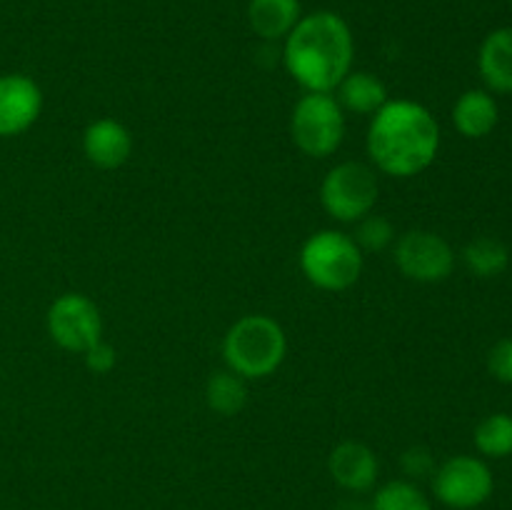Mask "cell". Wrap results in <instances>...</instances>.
I'll return each instance as SVG.
<instances>
[{
    "label": "cell",
    "mask_w": 512,
    "mask_h": 510,
    "mask_svg": "<svg viewBox=\"0 0 512 510\" xmlns=\"http://www.w3.org/2000/svg\"><path fill=\"white\" fill-rule=\"evenodd\" d=\"M365 145L378 173L413 178L438 158L440 125L423 103L395 98L370 118Z\"/></svg>",
    "instance_id": "cell-1"
},
{
    "label": "cell",
    "mask_w": 512,
    "mask_h": 510,
    "mask_svg": "<svg viewBox=\"0 0 512 510\" xmlns=\"http://www.w3.org/2000/svg\"><path fill=\"white\" fill-rule=\"evenodd\" d=\"M350 25L330 10L303 15L283 45V65L305 93H333L353 70Z\"/></svg>",
    "instance_id": "cell-2"
},
{
    "label": "cell",
    "mask_w": 512,
    "mask_h": 510,
    "mask_svg": "<svg viewBox=\"0 0 512 510\" xmlns=\"http://www.w3.org/2000/svg\"><path fill=\"white\" fill-rule=\"evenodd\" d=\"M288 355L283 325L263 313H250L235 320L223 338L225 368L245 380L270 378Z\"/></svg>",
    "instance_id": "cell-3"
},
{
    "label": "cell",
    "mask_w": 512,
    "mask_h": 510,
    "mask_svg": "<svg viewBox=\"0 0 512 510\" xmlns=\"http://www.w3.org/2000/svg\"><path fill=\"white\" fill-rule=\"evenodd\" d=\"M365 253L353 235L343 230H318L303 243L298 255L300 270L310 285L328 293L353 288L363 273Z\"/></svg>",
    "instance_id": "cell-4"
},
{
    "label": "cell",
    "mask_w": 512,
    "mask_h": 510,
    "mask_svg": "<svg viewBox=\"0 0 512 510\" xmlns=\"http://www.w3.org/2000/svg\"><path fill=\"white\" fill-rule=\"evenodd\" d=\"M378 170L358 160L330 168L320 183V205L338 223H358L378 205Z\"/></svg>",
    "instance_id": "cell-5"
},
{
    "label": "cell",
    "mask_w": 512,
    "mask_h": 510,
    "mask_svg": "<svg viewBox=\"0 0 512 510\" xmlns=\"http://www.w3.org/2000/svg\"><path fill=\"white\" fill-rule=\"evenodd\" d=\"M290 135L308 158H330L345 140V110L333 93H305L290 115Z\"/></svg>",
    "instance_id": "cell-6"
},
{
    "label": "cell",
    "mask_w": 512,
    "mask_h": 510,
    "mask_svg": "<svg viewBox=\"0 0 512 510\" xmlns=\"http://www.w3.org/2000/svg\"><path fill=\"white\" fill-rule=\"evenodd\" d=\"M493 490V470L478 455H453L433 473L435 498L450 510L480 508L488 503Z\"/></svg>",
    "instance_id": "cell-7"
},
{
    "label": "cell",
    "mask_w": 512,
    "mask_h": 510,
    "mask_svg": "<svg viewBox=\"0 0 512 510\" xmlns=\"http://www.w3.org/2000/svg\"><path fill=\"white\" fill-rule=\"evenodd\" d=\"M393 260L400 273L415 283H443L455 270V250L433 230H408L393 243Z\"/></svg>",
    "instance_id": "cell-8"
},
{
    "label": "cell",
    "mask_w": 512,
    "mask_h": 510,
    "mask_svg": "<svg viewBox=\"0 0 512 510\" xmlns=\"http://www.w3.org/2000/svg\"><path fill=\"white\" fill-rule=\"evenodd\" d=\"M50 340L68 353H80L103 338V318L88 295L63 293L50 303L45 313Z\"/></svg>",
    "instance_id": "cell-9"
},
{
    "label": "cell",
    "mask_w": 512,
    "mask_h": 510,
    "mask_svg": "<svg viewBox=\"0 0 512 510\" xmlns=\"http://www.w3.org/2000/svg\"><path fill=\"white\" fill-rule=\"evenodd\" d=\"M43 110V90L23 73L0 75V138L33 128Z\"/></svg>",
    "instance_id": "cell-10"
},
{
    "label": "cell",
    "mask_w": 512,
    "mask_h": 510,
    "mask_svg": "<svg viewBox=\"0 0 512 510\" xmlns=\"http://www.w3.org/2000/svg\"><path fill=\"white\" fill-rule=\"evenodd\" d=\"M328 473L348 493H368L380 473L378 455L358 440H343L328 455Z\"/></svg>",
    "instance_id": "cell-11"
},
{
    "label": "cell",
    "mask_w": 512,
    "mask_h": 510,
    "mask_svg": "<svg viewBox=\"0 0 512 510\" xmlns=\"http://www.w3.org/2000/svg\"><path fill=\"white\" fill-rule=\"evenodd\" d=\"M83 153L95 168L115 170L133 155V135L120 120L98 118L85 128Z\"/></svg>",
    "instance_id": "cell-12"
},
{
    "label": "cell",
    "mask_w": 512,
    "mask_h": 510,
    "mask_svg": "<svg viewBox=\"0 0 512 510\" xmlns=\"http://www.w3.org/2000/svg\"><path fill=\"white\" fill-rule=\"evenodd\" d=\"M500 120L498 100L485 88H470L455 100L453 125L463 138L480 140L495 130Z\"/></svg>",
    "instance_id": "cell-13"
},
{
    "label": "cell",
    "mask_w": 512,
    "mask_h": 510,
    "mask_svg": "<svg viewBox=\"0 0 512 510\" xmlns=\"http://www.w3.org/2000/svg\"><path fill=\"white\" fill-rule=\"evenodd\" d=\"M478 70L485 90L512 93V28H498L485 35L478 50Z\"/></svg>",
    "instance_id": "cell-14"
},
{
    "label": "cell",
    "mask_w": 512,
    "mask_h": 510,
    "mask_svg": "<svg viewBox=\"0 0 512 510\" xmlns=\"http://www.w3.org/2000/svg\"><path fill=\"white\" fill-rule=\"evenodd\" d=\"M333 95L345 113L370 115V118L390 100L383 80L378 75L368 73V70H350L340 80L338 88L333 90Z\"/></svg>",
    "instance_id": "cell-15"
},
{
    "label": "cell",
    "mask_w": 512,
    "mask_h": 510,
    "mask_svg": "<svg viewBox=\"0 0 512 510\" xmlns=\"http://www.w3.org/2000/svg\"><path fill=\"white\" fill-rule=\"evenodd\" d=\"M300 18H303L300 0H250L248 3L250 30L263 40H285Z\"/></svg>",
    "instance_id": "cell-16"
},
{
    "label": "cell",
    "mask_w": 512,
    "mask_h": 510,
    "mask_svg": "<svg viewBox=\"0 0 512 510\" xmlns=\"http://www.w3.org/2000/svg\"><path fill=\"white\" fill-rule=\"evenodd\" d=\"M205 403L218 415H238L248 403V380L233 370H218L205 383Z\"/></svg>",
    "instance_id": "cell-17"
},
{
    "label": "cell",
    "mask_w": 512,
    "mask_h": 510,
    "mask_svg": "<svg viewBox=\"0 0 512 510\" xmlns=\"http://www.w3.org/2000/svg\"><path fill=\"white\" fill-rule=\"evenodd\" d=\"M463 260L465 268L475 278H498L510 265V250L503 240L493 238V235H480L465 245Z\"/></svg>",
    "instance_id": "cell-18"
},
{
    "label": "cell",
    "mask_w": 512,
    "mask_h": 510,
    "mask_svg": "<svg viewBox=\"0 0 512 510\" xmlns=\"http://www.w3.org/2000/svg\"><path fill=\"white\" fill-rule=\"evenodd\" d=\"M475 448L485 458H508L512 455V415L493 413L483 418L475 428Z\"/></svg>",
    "instance_id": "cell-19"
},
{
    "label": "cell",
    "mask_w": 512,
    "mask_h": 510,
    "mask_svg": "<svg viewBox=\"0 0 512 510\" xmlns=\"http://www.w3.org/2000/svg\"><path fill=\"white\" fill-rule=\"evenodd\" d=\"M370 510H433V505L413 480H390L375 490Z\"/></svg>",
    "instance_id": "cell-20"
},
{
    "label": "cell",
    "mask_w": 512,
    "mask_h": 510,
    "mask_svg": "<svg viewBox=\"0 0 512 510\" xmlns=\"http://www.w3.org/2000/svg\"><path fill=\"white\" fill-rule=\"evenodd\" d=\"M353 240L363 253H380L395 243V228L388 218L370 213L355 223Z\"/></svg>",
    "instance_id": "cell-21"
},
{
    "label": "cell",
    "mask_w": 512,
    "mask_h": 510,
    "mask_svg": "<svg viewBox=\"0 0 512 510\" xmlns=\"http://www.w3.org/2000/svg\"><path fill=\"white\" fill-rule=\"evenodd\" d=\"M400 463H403L405 475H408L413 483L420 478H433L435 468H438V465H435L433 453H430L428 448H423V445H413V448L405 450Z\"/></svg>",
    "instance_id": "cell-22"
},
{
    "label": "cell",
    "mask_w": 512,
    "mask_h": 510,
    "mask_svg": "<svg viewBox=\"0 0 512 510\" xmlns=\"http://www.w3.org/2000/svg\"><path fill=\"white\" fill-rule=\"evenodd\" d=\"M488 370L495 380L512 385V338H503L490 348Z\"/></svg>",
    "instance_id": "cell-23"
},
{
    "label": "cell",
    "mask_w": 512,
    "mask_h": 510,
    "mask_svg": "<svg viewBox=\"0 0 512 510\" xmlns=\"http://www.w3.org/2000/svg\"><path fill=\"white\" fill-rule=\"evenodd\" d=\"M83 358H85V368L95 375L110 373V370L115 368V363H118L115 348L110 343H105L103 338H100L98 343L90 345V348L83 353Z\"/></svg>",
    "instance_id": "cell-24"
}]
</instances>
